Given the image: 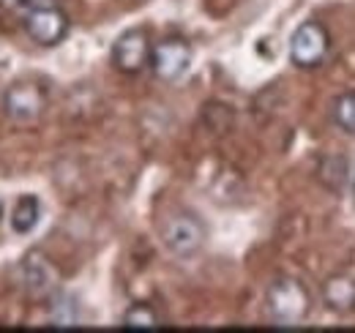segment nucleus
Returning <instances> with one entry per match:
<instances>
[{
    "instance_id": "9",
    "label": "nucleus",
    "mask_w": 355,
    "mask_h": 333,
    "mask_svg": "<svg viewBox=\"0 0 355 333\" xmlns=\"http://www.w3.org/2000/svg\"><path fill=\"white\" fill-rule=\"evenodd\" d=\"M322 303L334 314L355 311V279L347 273H334L322 282Z\"/></svg>"
},
{
    "instance_id": "7",
    "label": "nucleus",
    "mask_w": 355,
    "mask_h": 333,
    "mask_svg": "<svg viewBox=\"0 0 355 333\" xmlns=\"http://www.w3.org/2000/svg\"><path fill=\"white\" fill-rule=\"evenodd\" d=\"M150 55H153L150 39L139 28L121 33L112 44V66L123 74H139L145 66H150Z\"/></svg>"
},
{
    "instance_id": "6",
    "label": "nucleus",
    "mask_w": 355,
    "mask_h": 333,
    "mask_svg": "<svg viewBox=\"0 0 355 333\" xmlns=\"http://www.w3.org/2000/svg\"><path fill=\"white\" fill-rule=\"evenodd\" d=\"M191 66V46L186 39H164L153 46V55H150V69L156 74V80L162 83H175L180 80Z\"/></svg>"
},
{
    "instance_id": "8",
    "label": "nucleus",
    "mask_w": 355,
    "mask_h": 333,
    "mask_svg": "<svg viewBox=\"0 0 355 333\" xmlns=\"http://www.w3.org/2000/svg\"><path fill=\"white\" fill-rule=\"evenodd\" d=\"M22 282L31 298H46L58 287V271L39 249L28 251L22 259Z\"/></svg>"
},
{
    "instance_id": "4",
    "label": "nucleus",
    "mask_w": 355,
    "mask_h": 333,
    "mask_svg": "<svg viewBox=\"0 0 355 333\" xmlns=\"http://www.w3.org/2000/svg\"><path fill=\"white\" fill-rule=\"evenodd\" d=\"M46 96L39 85L33 83H14L3 96V112L11 123L31 126L44 115Z\"/></svg>"
},
{
    "instance_id": "13",
    "label": "nucleus",
    "mask_w": 355,
    "mask_h": 333,
    "mask_svg": "<svg viewBox=\"0 0 355 333\" xmlns=\"http://www.w3.org/2000/svg\"><path fill=\"white\" fill-rule=\"evenodd\" d=\"M0 216H3V203H0Z\"/></svg>"
},
{
    "instance_id": "2",
    "label": "nucleus",
    "mask_w": 355,
    "mask_h": 333,
    "mask_svg": "<svg viewBox=\"0 0 355 333\" xmlns=\"http://www.w3.org/2000/svg\"><path fill=\"white\" fill-rule=\"evenodd\" d=\"M205 238H208V230L202 219L189 210H178L173 216H167L162 224V244L175 257H194L205 246Z\"/></svg>"
},
{
    "instance_id": "11",
    "label": "nucleus",
    "mask_w": 355,
    "mask_h": 333,
    "mask_svg": "<svg viewBox=\"0 0 355 333\" xmlns=\"http://www.w3.org/2000/svg\"><path fill=\"white\" fill-rule=\"evenodd\" d=\"M121 325L126 331H153V328H159V314L148 303H134L126 309Z\"/></svg>"
},
{
    "instance_id": "10",
    "label": "nucleus",
    "mask_w": 355,
    "mask_h": 333,
    "mask_svg": "<svg viewBox=\"0 0 355 333\" xmlns=\"http://www.w3.org/2000/svg\"><path fill=\"white\" fill-rule=\"evenodd\" d=\"M8 219H11V230H14L17 235H28L31 230H36V224H39V219H42V203H39V197L22 194V197L14 203Z\"/></svg>"
},
{
    "instance_id": "12",
    "label": "nucleus",
    "mask_w": 355,
    "mask_h": 333,
    "mask_svg": "<svg viewBox=\"0 0 355 333\" xmlns=\"http://www.w3.org/2000/svg\"><path fill=\"white\" fill-rule=\"evenodd\" d=\"M334 121H336V126H339L345 134H353L355 137V90L342 93V96L334 101Z\"/></svg>"
},
{
    "instance_id": "5",
    "label": "nucleus",
    "mask_w": 355,
    "mask_h": 333,
    "mask_svg": "<svg viewBox=\"0 0 355 333\" xmlns=\"http://www.w3.org/2000/svg\"><path fill=\"white\" fill-rule=\"evenodd\" d=\"M25 31L39 46H58L69 36L71 31V19L63 8L58 6H39L31 8L25 17Z\"/></svg>"
},
{
    "instance_id": "1",
    "label": "nucleus",
    "mask_w": 355,
    "mask_h": 333,
    "mask_svg": "<svg viewBox=\"0 0 355 333\" xmlns=\"http://www.w3.org/2000/svg\"><path fill=\"white\" fill-rule=\"evenodd\" d=\"M266 303L270 317L282 325H298L311 311V295L306 290V284L301 279H293V276L276 279L268 287Z\"/></svg>"
},
{
    "instance_id": "3",
    "label": "nucleus",
    "mask_w": 355,
    "mask_h": 333,
    "mask_svg": "<svg viewBox=\"0 0 355 333\" xmlns=\"http://www.w3.org/2000/svg\"><path fill=\"white\" fill-rule=\"evenodd\" d=\"M331 52V36L325 31L322 22L306 19L295 28V33L290 36V60L298 69H317L325 63Z\"/></svg>"
}]
</instances>
